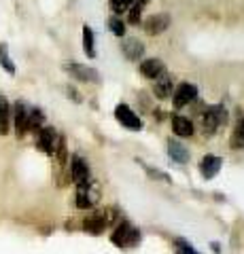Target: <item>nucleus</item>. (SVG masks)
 <instances>
[{
    "label": "nucleus",
    "instance_id": "nucleus-4",
    "mask_svg": "<svg viewBox=\"0 0 244 254\" xmlns=\"http://www.w3.org/2000/svg\"><path fill=\"white\" fill-rule=\"evenodd\" d=\"M62 68H64V72L68 76H73L75 81H79V83H100V72L98 70H93L91 66L73 62V64H64Z\"/></svg>",
    "mask_w": 244,
    "mask_h": 254
},
{
    "label": "nucleus",
    "instance_id": "nucleus-15",
    "mask_svg": "<svg viewBox=\"0 0 244 254\" xmlns=\"http://www.w3.org/2000/svg\"><path fill=\"white\" fill-rule=\"evenodd\" d=\"M153 93L157 100H166L170 98L172 93H174V83H172V76H168L163 72L162 76L155 78V85H153Z\"/></svg>",
    "mask_w": 244,
    "mask_h": 254
},
{
    "label": "nucleus",
    "instance_id": "nucleus-8",
    "mask_svg": "<svg viewBox=\"0 0 244 254\" xmlns=\"http://www.w3.org/2000/svg\"><path fill=\"white\" fill-rule=\"evenodd\" d=\"M115 117H117V121L125 127V129H132V131L143 129V121H140V117L134 113L128 104H117L115 106Z\"/></svg>",
    "mask_w": 244,
    "mask_h": 254
},
{
    "label": "nucleus",
    "instance_id": "nucleus-24",
    "mask_svg": "<svg viewBox=\"0 0 244 254\" xmlns=\"http://www.w3.org/2000/svg\"><path fill=\"white\" fill-rule=\"evenodd\" d=\"M108 30H111L115 36H125V26H123V21L119 17H111V19H108Z\"/></svg>",
    "mask_w": 244,
    "mask_h": 254
},
{
    "label": "nucleus",
    "instance_id": "nucleus-13",
    "mask_svg": "<svg viewBox=\"0 0 244 254\" xmlns=\"http://www.w3.org/2000/svg\"><path fill=\"white\" fill-rule=\"evenodd\" d=\"M106 216L102 212H96V214H91V216H87L83 220V231L85 233H89V235H102V231L106 229Z\"/></svg>",
    "mask_w": 244,
    "mask_h": 254
},
{
    "label": "nucleus",
    "instance_id": "nucleus-20",
    "mask_svg": "<svg viewBox=\"0 0 244 254\" xmlns=\"http://www.w3.org/2000/svg\"><path fill=\"white\" fill-rule=\"evenodd\" d=\"M83 51L89 60H93L98 55L96 51V36H93V30L89 26H83Z\"/></svg>",
    "mask_w": 244,
    "mask_h": 254
},
{
    "label": "nucleus",
    "instance_id": "nucleus-1",
    "mask_svg": "<svg viewBox=\"0 0 244 254\" xmlns=\"http://www.w3.org/2000/svg\"><path fill=\"white\" fill-rule=\"evenodd\" d=\"M227 123V110L223 106H208L200 113V127L206 136L217 133Z\"/></svg>",
    "mask_w": 244,
    "mask_h": 254
},
{
    "label": "nucleus",
    "instance_id": "nucleus-26",
    "mask_svg": "<svg viewBox=\"0 0 244 254\" xmlns=\"http://www.w3.org/2000/svg\"><path fill=\"white\" fill-rule=\"evenodd\" d=\"M174 244H176V254H198V250H195L187 240H176Z\"/></svg>",
    "mask_w": 244,
    "mask_h": 254
},
{
    "label": "nucleus",
    "instance_id": "nucleus-23",
    "mask_svg": "<svg viewBox=\"0 0 244 254\" xmlns=\"http://www.w3.org/2000/svg\"><path fill=\"white\" fill-rule=\"evenodd\" d=\"M232 144H234L236 148H244V119L238 123V127H236L234 138H232Z\"/></svg>",
    "mask_w": 244,
    "mask_h": 254
},
{
    "label": "nucleus",
    "instance_id": "nucleus-10",
    "mask_svg": "<svg viewBox=\"0 0 244 254\" xmlns=\"http://www.w3.org/2000/svg\"><path fill=\"white\" fill-rule=\"evenodd\" d=\"M121 53L128 62H136V60H143L145 55V45L138 41V38H125L121 43Z\"/></svg>",
    "mask_w": 244,
    "mask_h": 254
},
{
    "label": "nucleus",
    "instance_id": "nucleus-22",
    "mask_svg": "<svg viewBox=\"0 0 244 254\" xmlns=\"http://www.w3.org/2000/svg\"><path fill=\"white\" fill-rule=\"evenodd\" d=\"M140 15H143V4L134 2L128 9V21L132 23V26H138V23H140Z\"/></svg>",
    "mask_w": 244,
    "mask_h": 254
},
{
    "label": "nucleus",
    "instance_id": "nucleus-12",
    "mask_svg": "<svg viewBox=\"0 0 244 254\" xmlns=\"http://www.w3.org/2000/svg\"><path fill=\"white\" fill-rule=\"evenodd\" d=\"M75 201H77V208H81V210L93 208V203L98 201V193L93 190V185H89V187H79Z\"/></svg>",
    "mask_w": 244,
    "mask_h": 254
},
{
    "label": "nucleus",
    "instance_id": "nucleus-3",
    "mask_svg": "<svg viewBox=\"0 0 244 254\" xmlns=\"http://www.w3.org/2000/svg\"><path fill=\"white\" fill-rule=\"evenodd\" d=\"M70 178L77 182V187H89L93 185V178H91V170L87 161L79 155L70 157Z\"/></svg>",
    "mask_w": 244,
    "mask_h": 254
},
{
    "label": "nucleus",
    "instance_id": "nucleus-21",
    "mask_svg": "<svg viewBox=\"0 0 244 254\" xmlns=\"http://www.w3.org/2000/svg\"><path fill=\"white\" fill-rule=\"evenodd\" d=\"M0 68H2L6 74H11V76H15V72H17V66H15V62L11 60L6 43H0Z\"/></svg>",
    "mask_w": 244,
    "mask_h": 254
},
{
    "label": "nucleus",
    "instance_id": "nucleus-17",
    "mask_svg": "<svg viewBox=\"0 0 244 254\" xmlns=\"http://www.w3.org/2000/svg\"><path fill=\"white\" fill-rule=\"evenodd\" d=\"M11 117H13V104L6 100V95L0 93V133L2 136L11 131Z\"/></svg>",
    "mask_w": 244,
    "mask_h": 254
},
{
    "label": "nucleus",
    "instance_id": "nucleus-18",
    "mask_svg": "<svg viewBox=\"0 0 244 254\" xmlns=\"http://www.w3.org/2000/svg\"><path fill=\"white\" fill-rule=\"evenodd\" d=\"M168 155H170V159L174 163H178V165H187L189 163V148L185 146V144H180L178 140H168Z\"/></svg>",
    "mask_w": 244,
    "mask_h": 254
},
{
    "label": "nucleus",
    "instance_id": "nucleus-2",
    "mask_svg": "<svg viewBox=\"0 0 244 254\" xmlns=\"http://www.w3.org/2000/svg\"><path fill=\"white\" fill-rule=\"evenodd\" d=\"M111 242L119 248H128V246H136L140 242V233L136 227H132L128 220H121L119 225L115 227V231L111 235Z\"/></svg>",
    "mask_w": 244,
    "mask_h": 254
},
{
    "label": "nucleus",
    "instance_id": "nucleus-6",
    "mask_svg": "<svg viewBox=\"0 0 244 254\" xmlns=\"http://www.w3.org/2000/svg\"><path fill=\"white\" fill-rule=\"evenodd\" d=\"M170 23H172V17L168 13H155V15H149L143 21V30L149 36H160L170 28Z\"/></svg>",
    "mask_w": 244,
    "mask_h": 254
},
{
    "label": "nucleus",
    "instance_id": "nucleus-11",
    "mask_svg": "<svg viewBox=\"0 0 244 254\" xmlns=\"http://www.w3.org/2000/svg\"><path fill=\"white\" fill-rule=\"evenodd\" d=\"M138 70L145 78H157V76H162L163 72H166V66H163V62L157 60V58H147V60L140 62Z\"/></svg>",
    "mask_w": 244,
    "mask_h": 254
},
{
    "label": "nucleus",
    "instance_id": "nucleus-27",
    "mask_svg": "<svg viewBox=\"0 0 244 254\" xmlns=\"http://www.w3.org/2000/svg\"><path fill=\"white\" fill-rule=\"evenodd\" d=\"M66 95H68V98L73 100V102H77V104H81V102H83V98H81V95L77 93V89H75V87H66Z\"/></svg>",
    "mask_w": 244,
    "mask_h": 254
},
{
    "label": "nucleus",
    "instance_id": "nucleus-7",
    "mask_svg": "<svg viewBox=\"0 0 244 254\" xmlns=\"http://www.w3.org/2000/svg\"><path fill=\"white\" fill-rule=\"evenodd\" d=\"M58 140H60V133L56 131V127L45 125L43 129L36 133V148L43 150L45 155H53V153H56Z\"/></svg>",
    "mask_w": 244,
    "mask_h": 254
},
{
    "label": "nucleus",
    "instance_id": "nucleus-19",
    "mask_svg": "<svg viewBox=\"0 0 244 254\" xmlns=\"http://www.w3.org/2000/svg\"><path fill=\"white\" fill-rule=\"evenodd\" d=\"M45 127V113L41 108H28V133H36Z\"/></svg>",
    "mask_w": 244,
    "mask_h": 254
},
{
    "label": "nucleus",
    "instance_id": "nucleus-16",
    "mask_svg": "<svg viewBox=\"0 0 244 254\" xmlns=\"http://www.w3.org/2000/svg\"><path fill=\"white\" fill-rule=\"evenodd\" d=\"M172 131H174L178 138H191L195 133V127H193V123L189 121L187 117L172 115Z\"/></svg>",
    "mask_w": 244,
    "mask_h": 254
},
{
    "label": "nucleus",
    "instance_id": "nucleus-9",
    "mask_svg": "<svg viewBox=\"0 0 244 254\" xmlns=\"http://www.w3.org/2000/svg\"><path fill=\"white\" fill-rule=\"evenodd\" d=\"M195 100H198V87L191 85V83H180L174 89V93H172V102H174L176 110L189 106Z\"/></svg>",
    "mask_w": 244,
    "mask_h": 254
},
{
    "label": "nucleus",
    "instance_id": "nucleus-25",
    "mask_svg": "<svg viewBox=\"0 0 244 254\" xmlns=\"http://www.w3.org/2000/svg\"><path fill=\"white\" fill-rule=\"evenodd\" d=\"M140 165L145 168V172L149 174V176H153V180H163V182H170V176L166 172H162V170H155V168H151V165H145L143 161H140Z\"/></svg>",
    "mask_w": 244,
    "mask_h": 254
},
{
    "label": "nucleus",
    "instance_id": "nucleus-5",
    "mask_svg": "<svg viewBox=\"0 0 244 254\" xmlns=\"http://www.w3.org/2000/svg\"><path fill=\"white\" fill-rule=\"evenodd\" d=\"M11 127L15 131L17 140H23L28 133V106L26 102H13V117H11Z\"/></svg>",
    "mask_w": 244,
    "mask_h": 254
},
{
    "label": "nucleus",
    "instance_id": "nucleus-14",
    "mask_svg": "<svg viewBox=\"0 0 244 254\" xmlns=\"http://www.w3.org/2000/svg\"><path fill=\"white\" fill-rule=\"evenodd\" d=\"M221 165H223V159L221 157H217V155H206L202 159V163H200V172H202V176L210 180V178H215L219 172H221Z\"/></svg>",
    "mask_w": 244,
    "mask_h": 254
}]
</instances>
